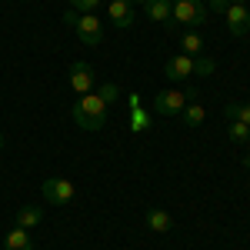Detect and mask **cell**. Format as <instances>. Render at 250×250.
<instances>
[{
	"label": "cell",
	"instance_id": "obj_1",
	"mask_svg": "<svg viewBox=\"0 0 250 250\" xmlns=\"http://www.w3.org/2000/svg\"><path fill=\"white\" fill-rule=\"evenodd\" d=\"M74 120H77V127H83V130H100L107 124V104L97 94H83L74 104Z\"/></svg>",
	"mask_w": 250,
	"mask_h": 250
},
{
	"label": "cell",
	"instance_id": "obj_2",
	"mask_svg": "<svg viewBox=\"0 0 250 250\" xmlns=\"http://www.w3.org/2000/svg\"><path fill=\"white\" fill-rule=\"evenodd\" d=\"M170 23H173V27L184 23L187 30L200 27V23H207V3H204V0H173Z\"/></svg>",
	"mask_w": 250,
	"mask_h": 250
},
{
	"label": "cell",
	"instance_id": "obj_3",
	"mask_svg": "<svg viewBox=\"0 0 250 250\" xmlns=\"http://www.w3.org/2000/svg\"><path fill=\"white\" fill-rule=\"evenodd\" d=\"M193 90H160V94L154 97V104H150V114H160V117H173L180 114L184 107H187V100H193Z\"/></svg>",
	"mask_w": 250,
	"mask_h": 250
},
{
	"label": "cell",
	"instance_id": "obj_4",
	"mask_svg": "<svg viewBox=\"0 0 250 250\" xmlns=\"http://www.w3.org/2000/svg\"><path fill=\"white\" fill-rule=\"evenodd\" d=\"M74 197H77L74 180H67V177H50V180H43V200H47V204H70Z\"/></svg>",
	"mask_w": 250,
	"mask_h": 250
},
{
	"label": "cell",
	"instance_id": "obj_5",
	"mask_svg": "<svg viewBox=\"0 0 250 250\" xmlns=\"http://www.w3.org/2000/svg\"><path fill=\"white\" fill-rule=\"evenodd\" d=\"M77 37L87 43V47H100L104 43V27H100V20L94 17V14H80V20H77Z\"/></svg>",
	"mask_w": 250,
	"mask_h": 250
},
{
	"label": "cell",
	"instance_id": "obj_6",
	"mask_svg": "<svg viewBox=\"0 0 250 250\" xmlns=\"http://www.w3.org/2000/svg\"><path fill=\"white\" fill-rule=\"evenodd\" d=\"M224 17H227V27H230L233 37H247L250 34V7H244V3H230Z\"/></svg>",
	"mask_w": 250,
	"mask_h": 250
},
{
	"label": "cell",
	"instance_id": "obj_7",
	"mask_svg": "<svg viewBox=\"0 0 250 250\" xmlns=\"http://www.w3.org/2000/svg\"><path fill=\"white\" fill-rule=\"evenodd\" d=\"M94 83H97L94 67H90V63H83V60H77V63L70 67V87L83 97V94H90V90H94Z\"/></svg>",
	"mask_w": 250,
	"mask_h": 250
},
{
	"label": "cell",
	"instance_id": "obj_8",
	"mask_svg": "<svg viewBox=\"0 0 250 250\" xmlns=\"http://www.w3.org/2000/svg\"><path fill=\"white\" fill-rule=\"evenodd\" d=\"M107 17H110V23L117 30H127L134 23V3L130 0H110L107 3Z\"/></svg>",
	"mask_w": 250,
	"mask_h": 250
},
{
	"label": "cell",
	"instance_id": "obj_9",
	"mask_svg": "<svg viewBox=\"0 0 250 250\" xmlns=\"http://www.w3.org/2000/svg\"><path fill=\"white\" fill-rule=\"evenodd\" d=\"M164 74L170 80H187L193 74V57H187V54H177V57L167 60V67H164Z\"/></svg>",
	"mask_w": 250,
	"mask_h": 250
},
{
	"label": "cell",
	"instance_id": "obj_10",
	"mask_svg": "<svg viewBox=\"0 0 250 250\" xmlns=\"http://www.w3.org/2000/svg\"><path fill=\"white\" fill-rule=\"evenodd\" d=\"M170 7H173V0H147V3H144L147 17L157 20V23H164L167 30H173V23H170Z\"/></svg>",
	"mask_w": 250,
	"mask_h": 250
},
{
	"label": "cell",
	"instance_id": "obj_11",
	"mask_svg": "<svg viewBox=\"0 0 250 250\" xmlns=\"http://www.w3.org/2000/svg\"><path fill=\"white\" fill-rule=\"evenodd\" d=\"M147 227H150L154 233H170L173 230V217L167 210L154 207V210H147Z\"/></svg>",
	"mask_w": 250,
	"mask_h": 250
},
{
	"label": "cell",
	"instance_id": "obj_12",
	"mask_svg": "<svg viewBox=\"0 0 250 250\" xmlns=\"http://www.w3.org/2000/svg\"><path fill=\"white\" fill-rule=\"evenodd\" d=\"M3 250H34V240L23 227H14V230L3 237Z\"/></svg>",
	"mask_w": 250,
	"mask_h": 250
},
{
	"label": "cell",
	"instance_id": "obj_13",
	"mask_svg": "<svg viewBox=\"0 0 250 250\" xmlns=\"http://www.w3.org/2000/svg\"><path fill=\"white\" fill-rule=\"evenodd\" d=\"M180 47H184L187 57H200V54H204V37H200L197 30H187V34L180 37Z\"/></svg>",
	"mask_w": 250,
	"mask_h": 250
},
{
	"label": "cell",
	"instance_id": "obj_14",
	"mask_svg": "<svg viewBox=\"0 0 250 250\" xmlns=\"http://www.w3.org/2000/svg\"><path fill=\"white\" fill-rule=\"evenodd\" d=\"M40 220H43V210H40V207H20L17 210V227H23V230L37 227Z\"/></svg>",
	"mask_w": 250,
	"mask_h": 250
},
{
	"label": "cell",
	"instance_id": "obj_15",
	"mask_svg": "<svg viewBox=\"0 0 250 250\" xmlns=\"http://www.w3.org/2000/svg\"><path fill=\"white\" fill-rule=\"evenodd\" d=\"M150 120H154L150 110H144V107H130V127H134L137 134H144V130L150 127Z\"/></svg>",
	"mask_w": 250,
	"mask_h": 250
},
{
	"label": "cell",
	"instance_id": "obj_16",
	"mask_svg": "<svg viewBox=\"0 0 250 250\" xmlns=\"http://www.w3.org/2000/svg\"><path fill=\"white\" fill-rule=\"evenodd\" d=\"M180 114H184V120H187V127H200V124L207 120V110H204L200 104H187Z\"/></svg>",
	"mask_w": 250,
	"mask_h": 250
},
{
	"label": "cell",
	"instance_id": "obj_17",
	"mask_svg": "<svg viewBox=\"0 0 250 250\" xmlns=\"http://www.w3.org/2000/svg\"><path fill=\"white\" fill-rule=\"evenodd\" d=\"M224 114H227V120H240L250 127V104H227Z\"/></svg>",
	"mask_w": 250,
	"mask_h": 250
},
{
	"label": "cell",
	"instance_id": "obj_18",
	"mask_svg": "<svg viewBox=\"0 0 250 250\" xmlns=\"http://www.w3.org/2000/svg\"><path fill=\"white\" fill-rule=\"evenodd\" d=\"M227 137H230L233 144H247V140H250V127H247V124H240V120H230Z\"/></svg>",
	"mask_w": 250,
	"mask_h": 250
},
{
	"label": "cell",
	"instance_id": "obj_19",
	"mask_svg": "<svg viewBox=\"0 0 250 250\" xmlns=\"http://www.w3.org/2000/svg\"><path fill=\"white\" fill-rule=\"evenodd\" d=\"M213 67H217V63H213L210 57H204V54L193 57V74H204V77H207V74H213Z\"/></svg>",
	"mask_w": 250,
	"mask_h": 250
},
{
	"label": "cell",
	"instance_id": "obj_20",
	"mask_svg": "<svg viewBox=\"0 0 250 250\" xmlns=\"http://www.w3.org/2000/svg\"><path fill=\"white\" fill-rule=\"evenodd\" d=\"M117 94H120V90H117V83H104V87L97 90V97H100V100H104L107 107H110V104L117 100Z\"/></svg>",
	"mask_w": 250,
	"mask_h": 250
},
{
	"label": "cell",
	"instance_id": "obj_21",
	"mask_svg": "<svg viewBox=\"0 0 250 250\" xmlns=\"http://www.w3.org/2000/svg\"><path fill=\"white\" fill-rule=\"evenodd\" d=\"M70 3H74L77 14H94L97 7H100V0H70Z\"/></svg>",
	"mask_w": 250,
	"mask_h": 250
},
{
	"label": "cell",
	"instance_id": "obj_22",
	"mask_svg": "<svg viewBox=\"0 0 250 250\" xmlns=\"http://www.w3.org/2000/svg\"><path fill=\"white\" fill-rule=\"evenodd\" d=\"M227 7H230V0H210L207 3V10H213V14H227Z\"/></svg>",
	"mask_w": 250,
	"mask_h": 250
},
{
	"label": "cell",
	"instance_id": "obj_23",
	"mask_svg": "<svg viewBox=\"0 0 250 250\" xmlns=\"http://www.w3.org/2000/svg\"><path fill=\"white\" fill-rule=\"evenodd\" d=\"M60 20H63V23H67V27H77L80 14H77V10H74V7H70V10H67V14H63V17H60Z\"/></svg>",
	"mask_w": 250,
	"mask_h": 250
},
{
	"label": "cell",
	"instance_id": "obj_24",
	"mask_svg": "<svg viewBox=\"0 0 250 250\" xmlns=\"http://www.w3.org/2000/svg\"><path fill=\"white\" fill-rule=\"evenodd\" d=\"M244 147H247V154H244V167H247V164H250V140L244 144Z\"/></svg>",
	"mask_w": 250,
	"mask_h": 250
},
{
	"label": "cell",
	"instance_id": "obj_25",
	"mask_svg": "<svg viewBox=\"0 0 250 250\" xmlns=\"http://www.w3.org/2000/svg\"><path fill=\"white\" fill-rule=\"evenodd\" d=\"M130 3H147V0H130Z\"/></svg>",
	"mask_w": 250,
	"mask_h": 250
},
{
	"label": "cell",
	"instance_id": "obj_26",
	"mask_svg": "<svg viewBox=\"0 0 250 250\" xmlns=\"http://www.w3.org/2000/svg\"><path fill=\"white\" fill-rule=\"evenodd\" d=\"M230 3H247V0H230Z\"/></svg>",
	"mask_w": 250,
	"mask_h": 250
},
{
	"label": "cell",
	"instance_id": "obj_27",
	"mask_svg": "<svg viewBox=\"0 0 250 250\" xmlns=\"http://www.w3.org/2000/svg\"><path fill=\"white\" fill-rule=\"evenodd\" d=\"M0 150H3V134H0Z\"/></svg>",
	"mask_w": 250,
	"mask_h": 250
},
{
	"label": "cell",
	"instance_id": "obj_28",
	"mask_svg": "<svg viewBox=\"0 0 250 250\" xmlns=\"http://www.w3.org/2000/svg\"><path fill=\"white\" fill-rule=\"evenodd\" d=\"M247 170H250V164H247Z\"/></svg>",
	"mask_w": 250,
	"mask_h": 250
}]
</instances>
